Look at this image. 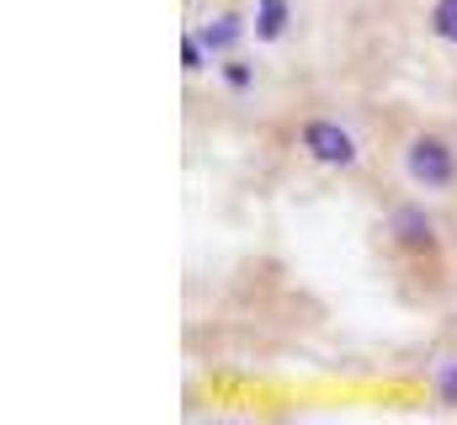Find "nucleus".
<instances>
[{
  "mask_svg": "<svg viewBox=\"0 0 457 425\" xmlns=\"http://www.w3.org/2000/svg\"><path fill=\"white\" fill-rule=\"evenodd\" d=\"M404 181H415L420 192H457V144L436 128H420L410 144H404V160H399Z\"/></svg>",
  "mask_w": 457,
  "mask_h": 425,
  "instance_id": "obj_1",
  "label": "nucleus"
},
{
  "mask_svg": "<svg viewBox=\"0 0 457 425\" xmlns=\"http://www.w3.org/2000/svg\"><path fill=\"white\" fill-rule=\"evenodd\" d=\"M298 144L320 171H356L361 165V144L341 117H303L298 122Z\"/></svg>",
  "mask_w": 457,
  "mask_h": 425,
  "instance_id": "obj_2",
  "label": "nucleus"
},
{
  "mask_svg": "<svg viewBox=\"0 0 457 425\" xmlns=\"http://www.w3.org/2000/svg\"><path fill=\"white\" fill-rule=\"evenodd\" d=\"M383 229H388V245L410 261H431L442 250V234H436V218L426 203H394L383 212Z\"/></svg>",
  "mask_w": 457,
  "mask_h": 425,
  "instance_id": "obj_3",
  "label": "nucleus"
},
{
  "mask_svg": "<svg viewBox=\"0 0 457 425\" xmlns=\"http://www.w3.org/2000/svg\"><path fill=\"white\" fill-rule=\"evenodd\" d=\"M203 38H208V48L228 59V54H245V38H250V16H239V11H213L208 21H203Z\"/></svg>",
  "mask_w": 457,
  "mask_h": 425,
  "instance_id": "obj_4",
  "label": "nucleus"
},
{
  "mask_svg": "<svg viewBox=\"0 0 457 425\" xmlns=\"http://www.w3.org/2000/svg\"><path fill=\"white\" fill-rule=\"evenodd\" d=\"M287 32H293V0H255L250 38L266 43V48H277V43H287Z\"/></svg>",
  "mask_w": 457,
  "mask_h": 425,
  "instance_id": "obj_5",
  "label": "nucleus"
},
{
  "mask_svg": "<svg viewBox=\"0 0 457 425\" xmlns=\"http://www.w3.org/2000/svg\"><path fill=\"white\" fill-rule=\"evenodd\" d=\"M255 80H261V70L245 59V54H228V59H219V86H224L228 96H255Z\"/></svg>",
  "mask_w": 457,
  "mask_h": 425,
  "instance_id": "obj_6",
  "label": "nucleus"
},
{
  "mask_svg": "<svg viewBox=\"0 0 457 425\" xmlns=\"http://www.w3.org/2000/svg\"><path fill=\"white\" fill-rule=\"evenodd\" d=\"M213 59H219V54L208 48L203 27H187V32H181V70L197 80V75H208V70H213Z\"/></svg>",
  "mask_w": 457,
  "mask_h": 425,
  "instance_id": "obj_7",
  "label": "nucleus"
},
{
  "mask_svg": "<svg viewBox=\"0 0 457 425\" xmlns=\"http://www.w3.org/2000/svg\"><path fill=\"white\" fill-rule=\"evenodd\" d=\"M426 27H431V38H436V43L457 48V0H431Z\"/></svg>",
  "mask_w": 457,
  "mask_h": 425,
  "instance_id": "obj_8",
  "label": "nucleus"
},
{
  "mask_svg": "<svg viewBox=\"0 0 457 425\" xmlns=\"http://www.w3.org/2000/svg\"><path fill=\"white\" fill-rule=\"evenodd\" d=\"M431 394H436L447 410H457V356L436 362V372H431Z\"/></svg>",
  "mask_w": 457,
  "mask_h": 425,
  "instance_id": "obj_9",
  "label": "nucleus"
}]
</instances>
